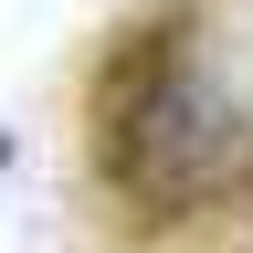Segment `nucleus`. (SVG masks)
Here are the masks:
<instances>
[{
  "mask_svg": "<svg viewBox=\"0 0 253 253\" xmlns=\"http://www.w3.org/2000/svg\"><path fill=\"white\" fill-rule=\"evenodd\" d=\"M84 169L116 201L126 232L201 221V211H221L253 179V106L211 74V63H179V74L158 95H137L126 116L84 126Z\"/></svg>",
  "mask_w": 253,
  "mask_h": 253,
  "instance_id": "1",
  "label": "nucleus"
},
{
  "mask_svg": "<svg viewBox=\"0 0 253 253\" xmlns=\"http://www.w3.org/2000/svg\"><path fill=\"white\" fill-rule=\"evenodd\" d=\"M179 63H201V0H137V11L84 53V126L126 116L137 95L169 84Z\"/></svg>",
  "mask_w": 253,
  "mask_h": 253,
  "instance_id": "2",
  "label": "nucleus"
}]
</instances>
